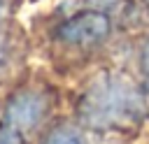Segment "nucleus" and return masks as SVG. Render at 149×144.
I'll list each match as a JSON object with an SVG mask.
<instances>
[{"label":"nucleus","mask_w":149,"mask_h":144,"mask_svg":"<svg viewBox=\"0 0 149 144\" xmlns=\"http://www.w3.org/2000/svg\"><path fill=\"white\" fill-rule=\"evenodd\" d=\"M107 16L98 14V12H88V14H81L72 21H68L61 30V35L68 39V42H77V44H91V42H98L107 35Z\"/></svg>","instance_id":"obj_1"},{"label":"nucleus","mask_w":149,"mask_h":144,"mask_svg":"<svg viewBox=\"0 0 149 144\" xmlns=\"http://www.w3.org/2000/svg\"><path fill=\"white\" fill-rule=\"evenodd\" d=\"M42 109H44V105H42V100H40L37 95L23 93V95L14 98V102L9 105V109H7V121H9L14 128L26 130V128H30V125L42 116Z\"/></svg>","instance_id":"obj_2"},{"label":"nucleus","mask_w":149,"mask_h":144,"mask_svg":"<svg viewBox=\"0 0 149 144\" xmlns=\"http://www.w3.org/2000/svg\"><path fill=\"white\" fill-rule=\"evenodd\" d=\"M47 144H84V139H81V135H79L77 130L63 128V130H56V132L49 137Z\"/></svg>","instance_id":"obj_3"},{"label":"nucleus","mask_w":149,"mask_h":144,"mask_svg":"<svg viewBox=\"0 0 149 144\" xmlns=\"http://www.w3.org/2000/svg\"><path fill=\"white\" fill-rule=\"evenodd\" d=\"M0 144H14L12 135H7V132H0Z\"/></svg>","instance_id":"obj_4"},{"label":"nucleus","mask_w":149,"mask_h":144,"mask_svg":"<svg viewBox=\"0 0 149 144\" xmlns=\"http://www.w3.org/2000/svg\"><path fill=\"white\" fill-rule=\"evenodd\" d=\"M0 12H2V0H0Z\"/></svg>","instance_id":"obj_5"}]
</instances>
